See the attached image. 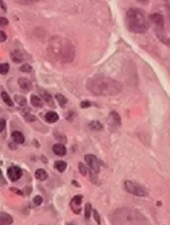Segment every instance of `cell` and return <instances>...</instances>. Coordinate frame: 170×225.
Segmentation results:
<instances>
[{
	"label": "cell",
	"mask_w": 170,
	"mask_h": 225,
	"mask_svg": "<svg viewBox=\"0 0 170 225\" xmlns=\"http://www.w3.org/2000/svg\"><path fill=\"white\" fill-rule=\"evenodd\" d=\"M86 88L95 96L109 97L118 94L122 91V85L107 76L95 75L87 81Z\"/></svg>",
	"instance_id": "obj_1"
},
{
	"label": "cell",
	"mask_w": 170,
	"mask_h": 225,
	"mask_svg": "<svg viewBox=\"0 0 170 225\" xmlns=\"http://www.w3.org/2000/svg\"><path fill=\"white\" fill-rule=\"evenodd\" d=\"M125 25L128 31L135 34L144 33L150 27L145 14L137 8H131L127 12Z\"/></svg>",
	"instance_id": "obj_2"
},
{
	"label": "cell",
	"mask_w": 170,
	"mask_h": 225,
	"mask_svg": "<svg viewBox=\"0 0 170 225\" xmlns=\"http://www.w3.org/2000/svg\"><path fill=\"white\" fill-rule=\"evenodd\" d=\"M54 48V53L56 54L60 58L68 61L73 59L74 57V50L72 47V44L66 40L58 39L54 41L52 44Z\"/></svg>",
	"instance_id": "obj_3"
},
{
	"label": "cell",
	"mask_w": 170,
	"mask_h": 225,
	"mask_svg": "<svg viewBox=\"0 0 170 225\" xmlns=\"http://www.w3.org/2000/svg\"><path fill=\"white\" fill-rule=\"evenodd\" d=\"M124 188L129 193L137 197H145L147 195V191L141 185L132 181H125Z\"/></svg>",
	"instance_id": "obj_4"
},
{
	"label": "cell",
	"mask_w": 170,
	"mask_h": 225,
	"mask_svg": "<svg viewBox=\"0 0 170 225\" xmlns=\"http://www.w3.org/2000/svg\"><path fill=\"white\" fill-rule=\"evenodd\" d=\"M84 159L89 167L91 169V170L93 171L96 174L100 172V162L95 155H92V154H88V155H85Z\"/></svg>",
	"instance_id": "obj_5"
},
{
	"label": "cell",
	"mask_w": 170,
	"mask_h": 225,
	"mask_svg": "<svg viewBox=\"0 0 170 225\" xmlns=\"http://www.w3.org/2000/svg\"><path fill=\"white\" fill-rule=\"evenodd\" d=\"M7 175L12 182H15L22 176V170L18 166H12L7 170Z\"/></svg>",
	"instance_id": "obj_6"
},
{
	"label": "cell",
	"mask_w": 170,
	"mask_h": 225,
	"mask_svg": "<svg viewBox=\"0 0 170 225\" xmlns=\"http://www.w3.org/2000/svg\"><path fill=\"white\" fill-rule=\"evenodd\" d=\"M83 197L82 195H75L70 201V208L75 214H79L82 211V201Z\"/></svg>",
	"instance_id": "obj_7"
},
{
	"label": "cell",
	"mask_w": 170,
	"mask_h": 225,
	"mask_svg": "<svg viewBox=\"0 0 170 225\" xmlns=\"http://www.w3.org/2000/svg\"><path fill=\"white\" fill-rule=\"evenodd\" d=\"M150 18L157 27V29L163 30L164 27V18L161 14L153 13L150 15Z\"/></svg>",
	"instance_id": "obj_8"
},
{
	"label": "cell",
	"mask_w": 170,
	"mask_h": 225,
	"mask_svg": "<svg viewBox=\"0 0 170 225\" xmlns=\"http://www.w3.org/2000/svg\"><path fill=\"white\" fill-rule=\"evenodd\" d=\"M39 93H40L41 97H42V99L44 100V101L47 103V104L49 107H52V108H54L55 107V103L54 101V99H53L52 96L50 94V93H48L47 91L44 89L39 90Z\"/></svg>",
	"instance_id": "obj_9"
},
{
	"label": "cell",
	"mask_w": 170,
	"mask_h": 225,
	"mask_svg": "<svg viewBox=\"0 0 170 225\" xmlns=\"http://www.w3.org/2000/svg\"><path fill=\"white\" fill-rule=\"evenodd\" d=\"M109 120V122L111 123V126H113L115 128L121 125V117H120L119 114L115 111H112L110 112Z\"/></svg>",
	"instance_id": "obj_10"
},
{
	"label": "cell",
	"mask_w": 170,
	"mask_h": 225,
	"mask_svg": "<svg viewBox=\"0 0 170 225\" xmlns=\"http://www.w3.org/2000/svg\"><path fill=\"white\" fill-rule=\"evenodd\" d=\"M11 59L12 60L13 62L17 64L22 63L25 60L24 54L20 50H14V51H12Z\"/></svg>",
	"instance_id": "obj_11"
},
{
	"label": "cell",
	"mask_w": 170,
	"mask_h": 225,
	"mask_svg": "<svg viewBox=\"0 0 170 225\" xmlns=\"http://www.w3.org/2000/svg\"><path fill=\"white\" fill-rule=\"evenodd\" d=\"M18 84L20 87L25 91H32V87H33L32 82L27 78H25V77H21V78L18 79Z\"/></svg>",
	"instance_id": "obj_12"
},
{
	"label": "cell",
	"mask_w": 170,
	"mask_h": 225,
	"mask_svg": "<svg viewBox=\"0 0 170 225\" xmlns=\"http://www.w3.org/2000/svg\"><path fill=\"white\" fill-rule=\"evenodd\" d=\"M53 152L55 155H58V156H63L66 154V148L64 145L61 144V143H57L53 146Z\"/></svg>",
	"instance_id": "obj_13"
},
{
	"label": "cell",
	"mask_w": 170,
	"mask_h": 225,
	"mask_svg": "<svg viewBox=\"0 0 170 225\" xmlns=\"http://www.w3.org/2000/svg\"><path fill=\"white\" fill-rule=\"evenodd\" d=\"M11 136L13 141L15 142V143H17V144H22V143H25V136H24V135L21 132H19V131H13V132L12 133Z\"/></svg>",
	"instance_id": "obj_14"
},
{
	"label": "cell",
	"mask_w": 170,
	"mask_h": 225,
	"mask_svg": "<svg viewBox=\"0 0 170 225\" xmlns=\"http://www.w3.org/2000/svg\"><path fill=\"white\" fill-rule=\"evenodd\" d=\"M13 223V218L10 214L5 212H1L0 214V224H12Z\"/></svg>",
	"instance_id": "obj_15"
},
{
	"label": "cell",
	"mask_w": 170,
	"mask_h": 225,
	"mask_svg": "<svg viewBox=\"0 0 170 225\" xmlns=\"http://www.w3.org/2000/svg\"><path fill=\"white\" fill-rule=\"evenodd\" d=\"M45 119L49 123H54L59 119V115L54 111H49L45 114Z\"/></svg>",
	"instance_id": "obj_16"
},
{
	"label": "cell",
	"mask_w": 170,
	"mask_h": 225,
	"mask_svg": "<svg viewBox=\"0 0 170 225\" xmlns=\"http://www.w3.org/2000/svg\"><path fill=\"white\" fill-rule=\"evenodd\" d=\"M35 178L39 181H44L48 178L47 172L44 169H37L35 172Z\"/></svg>",
	"instance_id": "obj_17"
},
{
	"label": "cell",
	"mask_w": 170,
	"mask_h": 225,
	"mask_svg": "<svg viewBox=\"0 0 170 225\" xmlns=\"http://www.w3.org/2000/svg\"><path fill=\"white\" fill-rule=\"evenodd\" d=\"M67 167V163L63 160H58L56 161L54 163V168L60 172H65Z\"/></svg>",
	"instance_id": "obj_18"
},
{
	"label": "cell",
	"mask_w": 170,
	"mask_h": 225,
	"mask_svg": "<svg viewBox=\"0 0 170 225\" xmlns=\"http://www.w3.org/2000/svg\"><path fill=\"white\" fill-rule=\"evenodd\" d=\"M31 103H32L34 107H37V108L42 107L43 105H44L43 101L41 100V98H39L38 97L34 94L32 95V97H31Z\"/></svg>",
	"instance_id": "obj_19"
},
{
	"label": "cell",
	"mask_w": 170,
	"mask_h": 225,
	"mask_svg": "<svg viewBox=\"0 0 170 225\" xmlns=\"http://www.w3.org/2000/svg\"><path fill=\"white\" fill-rule=\"evenodd\" d=\"M55 98H56V100H57L58 103H59V105L61 107H64L65 105H66L68 102L66 97L63 96V95L61 94V93H56V94L55 95Z\"/></svg>",
	"instance_id": "obj_20"
},
{
	"label": "cell",
	"mask_w": 170,
	"mask_h": 225,
	"mask_svg": "<svg viewBox=\"0 0 170 225\" xmlns=\"http://www.w3.org/2000/svg\"><path fill=\"white\" fill-rule=\"evenodd\" d=\"M14 100H15V102H16L18 105H20V106L25 107L27 105V99L25 97L16 94L14 96Z\"/></svg>",
	"instance_id": "obj_21"
},
{
	"label": "cell",
	"mask_w": 170,
	"mask_h": 225,
	"mask_svg": "<svg viewBox=\"0 0 170 225\" xmlns=\"http://www.w3.org/2000/svg\"><path fill=\"white\" fill-rule=\"evenodd\" d=\"M89 127L92 130L94 131H100L103 129L102 125L99 121H92V122H91L89 124Z\"/></svg>",
	"instance_id": "obj_22"
},
{
	"label": "cell",
	"mask_w": 170,
	"mask_h": 225,
	"mask_svg": "<svg viewBox=\"0 0 170 225\" xmlns=\"http://www.w3.org/2000/svg\"><path fill=\"white\" fill-rule=\"evenodd\" d=\"M2 99L3 100L4 103H6V105H8V107H14V103L13 100H12L11 97H9V95L6 92H2L1 94Z\"/></svg>",
	"instance_id": "obj_23"
},
{
	"label": "cell",
	"mask_w": 170,
	"mask_h": 225,
	"mask_svg": "<svg viewBox=\"0 0 170 225\" xmlns=\"http://www.w3.org/2000/svg\"><path fill=\"white\" fill-rule=\"evenodd\" d=\"M9 71V65L8 63H2L0 65V73L3 75H6Z\"/></svg>",
	"instance_id": "obj_24"
},
{
	"label": "cell",
	"mask_w": 170,
	"mask_h": 225,
	"mask_svg": "<svg viewBox=\"0 0 170 225\" xmlns=\"http://www.w3.org/2000/svg\"><path fill=\"white\" fill-rule=\"evenodd\" d=\"M92 212V205L90 203H86L85 206V218L89 219L91 216Z\"/></svg>",
	"instance_id": "obj_25"
},
{
	"label": "cell",
	"mask_w": 170,
	"mask_h": 225,
	"mask_svg": "<svg viewBox=\"0 0 170 225\" xmlns=\"http://www.w3.org/2000/svg\"><path fill=\"white\" fill-rule=\"evenodd\" d=\"M20 70L21 71L24 72V73H31L32 71V67L28 64H25L21 67Z\"/></svg>",
	"instance_id": "obj_26"
},
{
	"label": "cell",
	"mask_w": 170,
	"mask_h": 225,
	"mask_svg": "<svg viewBox=\"0 0 170 225\" xmlns=\"http://www.w3.org/2000/svg\"><path fill=\"white\" fill-rule=\"evenodd\" d=\"M79 170H80V174H81L82 175H83V176L86 175L87 172H88L87 168L85 167V165H84V164H82V162H80V163L79 164Z\"/></svg>",
	"instance_id": "obj_27"
},
{
	"label": "cell",
	"mask_w": 170,
	"mask_h": 225,
	"mask_svg": "<svg viewBox=\"0 0 170 225\" xmlns=\"http://www.w3.org/2000/svg\"><path fill=\"white\" fill-rule=\"evenodd\" d=\"M33 202L35 205H37V206L41 205L43 202L42 197L40 196V195H36V196L34 197L33 199Z\"/></svg>",
	"instance_id": "obj_28"
},
{
	"label": "cell",
	"mask_w": 170,
	"mask_h": 225,
	"mask_svg": "<svg viewBox=\"0 0 170 225\" xmlns=\"http://www.w3.org/2000/svg\"><path fill=\"white\" fill-rule=\"evenodd\" d=\"M25 118L27 121V122H33V121H35L36 119H37L34 115H32V113H29V112H27V113L25 114Z\"/></svg>",
	"instance_id": "obj_29"
},
{
	"label": "cell",
	"mask_w": 170,
	"mask_h": 225,
	"mask_svg": "<svg viewBox=\"0 0 170 225\" xmlns=\"http://www.w3.org/2000/svg\"><path fill=\"white\" fill-rule=\"evenodd\" d=\"M93 216H94V219H95L96 222H97L99 224H101L100 215H99V212H98L97 210H95V209H94L93 210Z\"/></svg>",
	"instance_id": "obj_30"
},
{
	"label": "cell",
	"mask_w": 170,
	"mask_h": 225,
	"mask_svg": "<svg viewBox=\"0 0 170 225\" xmlns=\"http://www.w3.org/2000/svg\"><path fill=\"white\" fill-rule=\"evenodd\" d=\"M91 105H92V103H91V102H89V100H84V101L82 102L80 106H81V108L82 109H86L90 107Z\"/></svg>",
	"instance_id": "obj_31"
},
{
	"label": "cell",
	"mask_w": 170,
	"mask_h": 225,
	"mask_svg": "<svg viewBox=\"0 0 170 225\" xmlns=\"http://www.w3.org/2000/svg\"><path fill=\"white\" fill-rule=\"evenodd\" d=\"M0 24H1L2 26H6V25H8V20L6 18H4V17H1V18H0Z\"/></svg>",
	"instance_id": "obj_32"
},
{
	"label": "cell",
	"mask_w": 170,
	"mask_h": 225,
	"mask_svg": "<svg viewBox=\"0 0 170 225\" xmlns=\"http://www.w3.org/2000/svg\"><path fill=\"white\" fill-rule=\"evenodd\" d=\"M6 121L4 119H1V120H0V132H2L3 129L6 127Z\"/></svg>",
	"instance_id": "obj_33"
},
{
	"label": "cell",
	"mask_w": 170,
	"mask_h": 225,
	"mask_svg": "<svg viewBox=\"0 0 170 225\" xmlns=\"http://www.w3.org/2000/svg\"><path fill=\"white\" fill-rule=\"evenodd\" d=\"M0 39H1L0 40V41H1V42H3V41H5L7 39L6 34L3 31H1V32H0Z\"/></svg>",
	"instance_id": "obj_34"
},
{
	"label": "cell",
	"mask_w": 170,
	"mask_h": 225,
	"mask_svg": "<svg viewBox=\"0 0 170 225\" xmlns=\"http://www.w3.org/2000/svg\"><path fill=\"white\" fill-rule=\"evenodd\" d=\"M166 13H167L168 18H169V22H170V4L168 2H166Z\"/></svg>",
	"instance_id": "obj_35"
},
{
	"label": "cell",
	"mask_w": 170,
	"mask_h": 225,
	"mask_svg": "<svg viewBox=\"0 0 170 225\" xmlns=\"http://www.w3.org/2000/svg\"><path fill=\"white\" fill-rule=\"evenodd\" d=\"M1 175V186H3V185H6V180H5L4 179V178H3V175H2V171H1V175Z\"/></svg>",
	"instance_id": "obj_36"
},
{
	"label": "cell",
	"mask_w": 170,
	"mask_h": 225,
	"mask_svg": "<svg viewBox=\"0 0 170 225\" xmlns=\"http://www.w3.org/2000/svg\"><path fill=\"white\" fill-rule=\"evenodd\" d=\"M0 4H1V7L3 10H6V7H5L3 5V1H0Z\"/></svg>",
	"instance_id": "obj_37"
},
{
	"label": "cell",
	"mask_w": 170,
	"mask_h": 225,
	"mask_svg": "<svg viewBox=\"0 0 170 225\" xmlns=\"http://www.w3.org/2000/svg\"><path fill=\"white\" fill-rule=\"evenodd\" d=\"M72 183H73V185H75V187H80V185H79V183H77L76 181H75V180H73V181H72Z\"/></svg>",
	"instance_id": "obj_38"
}]
</instances>
